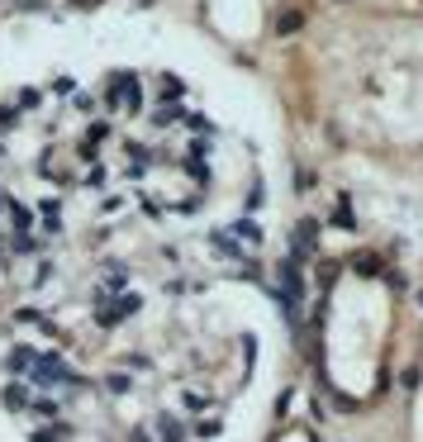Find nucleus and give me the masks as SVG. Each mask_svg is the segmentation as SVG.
Wrapping results in <instances>:
<instances>
[{"label":"nucleus","mask_w":423,"mask_h":442,"mask_svg":"<svg viewBox=\"0 0 423 442\" xmlns=\"http://www.w3.org/2000/svg\"><path fill=\"white\" fill-rule=\"evenodd\" d=\"M15 376H29L33 386H67L72 381V371L57 362H29V366H15Z\"/></svg>","instance_id":"f257e3e1"},{"label":"nucleus","mask_w":423,"mask_h":442,"mask_svg":"<svg viewBox=\"0 0 423 442\" xmlns=\"http://www.w3.org/2000/svg\"><path fill=\"white\" fill-rule=\"evenodd\" d=\"M29 399H33V395H29L24 386H20V381L0 390V404H5V409H15V414H20V409H29Z\"/></svg>","instance_id":"f03ea898"},{"label":"nucleus","mask_w":423,"mask_h":442,"mask_svg":"<svg viewBox=\"0 0 423 442\" xmlns=\"http://www.w3.org/2000/svg\"><path fill=\"white\" fill-rule=\"evenodd\" d=\"M157 433H162V442H185V428H181V423H176L171 414H162V418H157Z\"/></svg>","instance_id":"7ed1b4c3"},{"label":"nucleus","mask_w":423,"mask_h":442,"mask_svg":"<svg viewBox=\"0 0 423 442\" xmlns=\"http://www.w3.org/2000/svg\"><path fill=\"white\" fill-rule=\"evenodd\" d=\"M29 409H33V414H43V418H57V399H53V395H33V399H29Z\"/></svg>","instance_id":"20e7f679"},{"label":"nucleus","mask_w":423,"mask_h":442,"mask_svg":"<svg viewBox=\"0 0 423 442\" xmlns=\"http://www.w3.org/2000/svg\"><path fill=\"white\" fill-rule=\"evenodd\" d=\"M300 24H305V15H300V10H286V15L276 20V33H295Z\"/></svg>","instance_id":"39448f33"},{"label":"nucleus","mask_w":423,"mask_h":442,"mask_svg":"<svg viewBox=\"0 0 423 442\" xmlns=\"http://www.w3.org/2000/svg\"><path fill=\"white\" fill-rule=\"evenodd\" d=\"M380 266H385V261L376 257V252H362V257H357V271H362V276H376Z\"/></svg>","instance_id":"423d86ee"},{"label":"nucleus","mask_w":423,"mask_h":442,"mask_svg":"<svg viewBox=\"0 0 423 442\" xmlns=\"http://www.w3.org/2000/svg\"><path fill=\"white\" fill-rule=\"evenodd\" d=\"M338 229H352V214H347V200H338V214H333Z\"/></svg>","instance_id":"0eeeda50"},{"label":"nucleus","mask_w":423,"mask_h":442,"mask_svg":"<svg viewBox=\"0 0 423 442\" xmlns=\"http://www.w3.org/2000/svg\"><path fill=\"white\" fill-rule=\"evenodd\" d=\"M419 305H423V290H419Z\"/></svg>","instance_id":"6e6552de"}]
</instances>
